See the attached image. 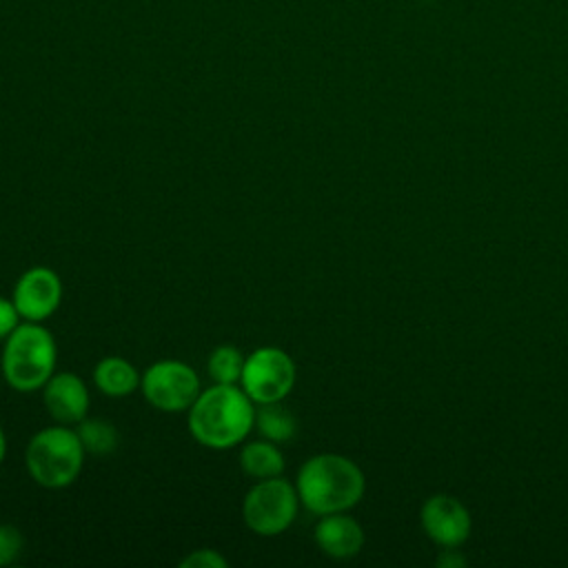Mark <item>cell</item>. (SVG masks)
Here are the masks:
<instances>
[{
  "instance_id": "obj_5",
  "label": "cell",
  "mask_w": 568,
  "mask_h": 568,
  "mask_svg": "<svg viewBox=\"0 0 568 568\" xmlns=\"http://www.w3.org/2000/svg\"><path fill=\"white\" fill-rule=\"evenodd\" d=\"M300 495L295 484L280 477L257 479L242 501V517L248 530L262 537L284 532L297 517Z\"/></svg>"
},
{
  "instance_id": "obj_6",
  "label": "cell",
  "mask_w": 568,
  "mask_h": 568,
  "mask_svg": "<svg viewBox=\"0 0 568 568\" xmlns=\"http://www.w3.org/2000/svg\"><path fill=\"white\" fill-rule=\"evenodd\" d=\"M293 357L277 346H260L244 359L240 386L255 404L282 402L295 386Z\"/></svg>"
},
{
  "instance_id": "obj_19",
  "label": "cell",
  "mask_w": 568,
  "mask_h": 568,
  "mask_svg": "<svg viewBox=\"0 0 568 568\" xmlns=\"http://www.w3.org/2000/svg\"><path fill=\"white\" fill-rule=\"evenodd\" d=\"M20 320L22 317H20L13 300H7L0 295V339H4L11 331H16Z\"/></svg>"
},
{
  "instance_id": "obj_16",
  "label": "cell",
  "mask_w": 568,
  "mask_h": 568,
  "mask_svg": "<svg viewBox=\"0 0 568 568\" xmlns=\"http://www.w3.org/2000/svg\"><path fill=\"white\" fill-rule=\"evenodd\" d=\"M244 359L246 357L242 355L240 348H235L231 344H222V346L213 348L206 359L209 377L215 384H240L242 371H244Z\"/></svg>"
},
{
  "instance_id": "obj_21",
  "label": "cell",
  "mask_w": 568,
  "mask_h": 568,
  "mask_svg": "<svg viewBox=\"0 0 568 568\" xmlns=\"http://www.w3.org/2000/svg\"><path fill=\"white\" fill-rule=\"evenodd\" d=\"M4 455H7V437H4V430L0 428V464H2Z\"/></svg>"
},
{
  "instance_id": "obj_3",
  "label": "cell",
  "mask_w": 568,
  "mask_h": 568,
  "mask_svg": "<svg viewBox=\"0 0 568 568\" xmlns=\"http://www.w3.org/2000/svg\"><path fill=\"white\" fill-rule=\"evenodd\" d=\"M58 346L42 322H20L4 337L0 371L4 382L20 393L38 390L55 373Z\"/></svg>"
},
{
  "instance_id": "obj_20",
  "label": "cell",
  "mask_w": 568,
  "mask_h": 568,
  "mask_svg": "<svg viewBox=\"0 0 568 568\" xmlns=\"http://www.w3.org/2000/svg\"><path fill=\"white\" fill-rule=\"evenodd\" d=\"M464 564H466V559L455 550V546L453 548H444L442 555L437 557V566H444V568H459Z\"/></svg>"
},
{
  "instance_id": "obj_7",
  "label": "cell",
  "mask_w": 568,
  "mask_h": 568,
  "mask_svg": "<svg viewBox=\"0 0 568 568\" xmlns=\"http://www.w3.org/2000/svg\"><path fill=\"white\" fill-rule=\"evenodd\" d=\"M140 390L144 399L162 413H184L202 393L197 373L180 359H160L151 364L142 373Z\"/></svg>"
},
{
  "instance_id": "obj_2",
  "label": "cell",
  "mask_w": 568,
  "mask_h": 568,
  "mask_svg": "<svg viewBox=\"0 0 568 568\" xmlns=\"http://www.w3.org/2000/svg\"><path fill=\"white\" fill-rule=\"evenodd\" d=\"M300 504L313 515H331L351 510L366 490L362 468L337 453H320L308 457L295 477Z\"/></svg>"
},
{
  "instance_id": "obj_18",
  "label": "cell",
  "mask_w": 568,
  "mask_h": 568,
  "mask_svg": "<svg viewBox=\"0 0 568 568\" xmlns=\"http://www.w3.org/2000/svg\"><path fill=\"white\" fill-rule=\"evenodd\" d=\"M182 568H226L229 566V559L213 550V548H200V550H193L189 552L182 561H180Z\"/></svg>"
},
{
  "instance_id": "obj_4",
  "label": "cell",
  "mask_w": 568,
  "mask_h": 568,
  "mask_svg": "<svg viewBox=\"0 0 568 568\" xmlns=\"http://www.w3.org/2000/svg\"><path fill=\"white\" fill-rule=\"evenodd\" d=\"M84 446L67 424L47 426L38 430L24 450V466L31 479L42 488H67L71 486L84 466Z\"/></svg>"
},
{
  "instance_id": "obj_13",
  "label": "cell",
  "mask_w": 568,
  "mask_h": 568,
  "mask_svg": "<svg viewBox=\"0 0 568 568\" xmlns=\"http://www.w3.org/2000/svg\"><path fill=\"white\" fill-rule=\"evenodd\" d=\"M240 468L255 481L280 477L284 473V455L275 442L253 439L240 448Z\"/></svg>"
},
{
  "instance_id": "obj_8",
  "label": "cell",
  "mask_w": 568,
  "mask_h": 568,
  "mask_svg": "<svg viewBox=\"0 0 568 568\" xmlns=\"http://www.w3.org/2000/svg\"><path fill=\"white\" fill-rule=\"evenodd\" d=\"M11 300L22 320L44 322L62 302V280L49 266H31L18 277Z\"/></svg>"
},
{
  "instance_id": "obj_14",
  "label": "cell",
  "mask_w": 568,
  "mask_h": 568,
  "mask_svg": "<svg viewBox=\"0 0 568 568\" xmlns=\"http://www.w3.org/2000/svg\"><path fill=\"white\" fill-rule=\"evenodd\" d=\"M255 428L264 439L282 444L295 435L297 419L282 402L257 404L255 406Z\"/></svg>"
},
{
  "instance_id": "obj_1",
  "label": "cell",
  "mask_w": 568,
  "mask_h": 568,
  "mask_svg": "<svg viewBox=\"0 0 568 568\" xmlns=\"http://www.w3.org/2000/svg\"><path fill=\"white\" fill-rule=\"evenodd\" d=\"M255 406L240 384L213 382L189 408V430L206 448H235L255 428Z\"/></svg>"
},
{
  "instance_id": "obj_17",
  "label": "cell",
  "mask_w": 568,
  "mask_h": 568,
  "mask_svg": "<svg viewBox=\"0 0 568 568\" xmlns=\"http://www.w3.org/2000/svg\"><path fill=\"white\" fill-rule=\"evenodd\" d=\"M22 552V532L11 524H0V566L13 564Z\"/></svg>"
},
{
  "instance_id": "obj_10",
  "label": "cell",
  "mask_w": 568,
  "mask_h": 568,
  "mask_svg": "<svg viewBox=\"0 0 568 568\" xmlns=\"http://www.w3.org/2000/svg\"><path fill=\"white\" fill-rule=\"evenodd\" d=\"M42 399L58 424H78L87 417L91 397L87 384L71 371L53 373L42 386Z\"/></svg>"
},
{
  "instance_id": "obj_12",
  "label": "cell",
  "mask_w": 568,
  "mask_h": 568,
  "mask_svg": "<svg viewBox=\"0 0 568 568\" xmlns=\"http://www.w3.org/2000/svg\"><path fill=\"white\" fill-rule=\"evenodd\" d=\"M142 375L138 368L118 355L102 357L93 368V382L98 390L106 397H126L140 386Z\"/></svg>"
},
{
  "instance_id": "obj_15",
  "label": "cell",
  "mask_w": 568,
  "mask_h": 568,
  "mask_svg": "<svg viewBox=\"0 0 568 568\" xmlns=\"http://www.w3.org/2000/svg\"><path fill=\"white\" fill-rule=\"evenodd\" d=\"M75 433L89 455H109L120 444L118 428L111 422L100 417H93V419L84 417L82 422H78Z\"/></svg>"
},
{
  "instance_id": "obj_9",
  "label": "cell",
  "mask_w": 568,
  "mask_h": 568,
  "mask_svg": "<svg viewBox=\"0 0 568 568\" xmlns=\"http://www.w3.org/2000/svg\"><path fill=\"white\" fill-rule=\"evenodd\" d=\"M424 532L442 548H457L470 535V515L462 501L450 495H433L424 501L422 513Z\"/></svg>"
},
{
  "instance_id": "obj_22",
  "label": "cell",
  "mask_w": 568,
  "mask_h": 568,
  "mask_svg": "<svg viewBox=\"0 0 568 568\" xmlns=\"http://www.w3.org/2000/svg\"><path fill=\"white\" fill-rule=\"evenodd\" d=\"M422 2H430V0H422Z\"/></svg>"
},
{
  "instance_id": "obj_11",
  "label": "cell",
  "mask_w": 568,
  "mask_h": 568,
  "mask_svg": "<svg viewBox=\"0 0 568 568\" xmlns=\"http://www.w3.org/2000/svg\"><path fill=\"white\" fill-rule=\"evenodd\" d=\"M313 537L320 550L333 559H351L364 546L362 526L344 513L322 515L320 521L315 524Z\"/></svg>"
}]
</instances>
